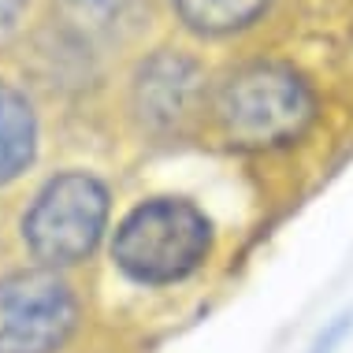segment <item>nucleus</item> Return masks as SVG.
<instances>
[{
    "label": "nucleus",
    "instance_id": "obj_1",
    "mask_svg": "<svg viewBox=\"0 0 353 353\" xmlns=\"http://www.w3.org/2000/svg\"><path fill=\"white\" fill-rule=\"evenodd\" d=\"M212 250V223L186 197H152L119 219L112 238L116 268L141 286H168L194 275Z\"/></svg>",
    "mask_w": 353,
    "mask_h": 353
},
{
    "label": "nucleus",
    "instance_id": "obj_2",
    "mask_svg": "<svg viewBox=\"0 0 353 353\" xmlns=\"http://www.w3.org/2000/svg\"><path fill=\"white\" fill-rule=\"evenodd\" d=\"M216 119L223 134L238 145H283L309 127L312 93L294 71L275 63H253L219 85Z\"/></svg>",
    "mask_w": 353,
    "mask_h": 353
},
{
    "label": "nucleus",
    "instance_id": "obj_3",
    "mask_svg": "<svg viewBox=\"0 0 353 353\" xmlns=\"http://www.w3.org/2000/svg\"><path fill=\"white\" fill-rule=\"evenodd\" d=\"M108 223V190L90 171L49 179L23 216V242L45 268L79 264L97 250Z\"/></svg>",
    "mask_w": 353,
    "mask_h": 353
},
{
    "label": "nucleus",
    "instance_id": "obj_4",
    "mask_svg": "<svg viewBox=\"0 0 353 353\" xmlns=\"http://www.w3.org/2000/svg\"><path fill=\"white\" fill-rule=\"evenodd\" d=\"M79 323V301L52 268L0 279V353H60Z\"/></svg>",
    "mask_w": 353,
    "mask_h": 353
},
{
    "label": "nucleus",
    "instance_id": "obj_5",
    "mask_svg": "<svg viewBox=\"0 0 353 353\" xmlns=\"http://www.w3.org/2000/svg\"><path fill=\"white\" fill-rule=\"evenodd\" d=\"M37 149V123L26 97L0 82V186L12 183L19 171L34 160Z\"/></svg>",
    "mask_w": 353,
    "mask_h": 353
},
{
    "label": "nucleus",
    "instance_id": "obj_6",
    "mask_svg": "<svg viewBox=\"0 0 353 353\" xmlns=\"http://www.w3.org/2000/svg\"><path fill=\"white\" fill-rule=\"evenodd\" d=\"M179 19L197 34H231L250 26L268 8V0H171Z\"/></svg>",
    "mask_w": 353,
    "mask_h": 353
},
{
    "label": "nucleus",
    "instance_id": "obj_7",
    "mask_svg": "<svg viewBox=\"0 0 353 353\" xmlns=\"http://www.w3.org/2000/svg\"><path fill=\"white\" fill-rule=\"evenodd\" d=\"M23 8H26V0H0V37H4L8 30H15Z\"/></svg>",
    "mask_w": 353,
    "mask_h": 353
},
{
    "label": "nucleus",
    "instance_id": "obj_8",
    "mask_svg": "<svg viewBox=\"0 0 353 353\" xmlns=\"http://www.w3.org/2000/svg\"><path fill=\"white\" fill-rule=\"evenodd\" d=\"M342 327H346V316H339L335 323H331V331H327V335H323V339L316 342V346H312V353H331V346H335L339 335H342Z\"/></svg>",
    "mask_w": 353,
    "mask_h": 353
}]
</instances>
